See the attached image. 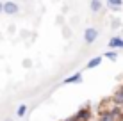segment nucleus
<instances>
[{"instance_id":"nucleus-13","label":"nucleus","mask_w":123,"mask_h":121,"mask_svg":"<svg viewBox=\"0 0 123 121\" xmlns=\"http://www.w3.org/2000/svg\"><path fill=\"white\" fill-rule=\"evenodd\" d=\"M4 121H12V119H9V118H7V119H4Z\"/></svg>"},{"instance_id":"nucleus-9","label":"nucleus","mask_w":123,"mask_h":121,"mask_svg":"<svg viewBox=\"0 0 123 121\" xmlns=\"http://www.w3.org/2000/svg\"><path fill=\"white\" fill-rule=\"evenodd\" d=\"M104 57H105V59H109V61H118V52H114V50H109V52L104 53Z\"/></svg>"},{"instance_id":"nucleus-3","label":"nucleus","mask_w":123,"mask_h":121,"mask_svg":"<svg viewBox=\"0 0 123 121\" xmlns=\"http://www.w3.org/2000/svg\"><path fill=\"white\" fill-rule=\"evenodd\" d=\"M75 118H77L79 121H91V109H89V107L80 109L77 114H75Z\"/></svg>"},{"instance_id":"nucleus-8","label":"nucleus","mask_w":123,"mask_h":121,"mask_svg":"<svg viewBox=\"0 0 123 121\" xmlns=\"http://www.w3.org/2000/svg\"><path fill=\"white\" fill-rule=\"evenodd\" d=\"M89 7H91L93 12H100V11H102V2H100V0H91Z\"/></svg>"},{"instance_id":"nucleus-6","label":"nucleus","mask_w":123,"mask_h":121,"mask_svg":"<svg viewBox=\"0 0 123 121\" xmlns=\"http://www.w3.org/2000/svg\"><path fill=\"white\" fill-rule=\"evenodd\" d=\"M112 102H114V103H118V105H123V86H121L114 94H112Z\"/></svg>"},{"instance_id":"nucleus-4","label":"nucleus","mask_w":123,"mask_h":121,"mask_svg":"<svg viewBox=\"0 0 123 121\" xmlns=\"http://www.w3.org/2000/svg\"><path fill=\"white\" fill-rule=\"evenodd\" d=\"M80 82H82V73L79 71V73H73L71 77L64 78V82H62V84L68 86V84H80Z\"/></svg>"},{"instance_id":"nucleus-1","label":"nucleus","mask_w":123,"mask_h":121,"mask_svg":"<svg viewBox=\"0 0 123 121\" xmlns=\"http://www.w3.org/2000/svg\"><path fill=\"white\" fill-rule=\"evenodd\" d=\"M96 37H98V30H96L95 27H87L86 30H84V41H86L87 45L95 43Z\"/></svg>"},{"instance_id":"nucleus-10","label":"nucleus","mask_w":123,"mask_h":121,"mask_svg":"<svg viewBox=\"0 0 123 121\" xmlns=\"http://www.w3.org/2000/svg\"><path fill=\"white\" fill-rule=\"evenodd\" d=\"M27 105H25V103H22V105L18 107V110H16V116H18V118H23L25 114H27Z\"/></svg>"},{"instance_id":"nucleus-7","label":"nucleus","mask_w":123,"mask_h":121,"mask_svg":"<svg viewBox=\"0 0 123 121\" xmlns=\"http://www.w3.org/2000/svg\"><path fill=\"white\" fill-rule=\"evenodd\" d=\"M102 59H104V57H93V59H91V61L86 64V68H87V69L98 68V66H100V62H102Z\"/></svg>"},{"instance_id":"nucleus-11","label":"nucleus","mask_w":123,"mask_h":121,"mask_svg":"<svg viewBox=\"0 0 123 121\" xmlns=\"http://www.w3.org/2000/svg\"><path fill=\"white\" fill-rule=\"evenodd\" d=\"M107 4L111 7H118V6H121V4H123V0H107Z\"/></svg>"},{"instance_id":"nucleus-2","label":"nucleus","mask_w":123,"mask_h":121,"mask_svg":"<svg viewBox=\"0 0 123 121\" xmlns=\"http://www.w3.org/2000/svg\"><path fill=\"white\" fill-rule=\"evenodd\" d=\"M18 11H20V6L16 2H12V0L4 2V12H6V14H16Z\"/></svg>"},{"instance_id":"nucleus-12","label":"nucleus","mask_w":123,"mask_h":121,"mask_svg":"<svg viewBox=\"0 0 123 121\" xmlns=\"http://www.w3.org/2000/svg\"><path fill=\"white\" fill-rule=\"evenodd\" d=\"M0 12H4V4L0 2Z\"/></svg>"},{"instance_id":"nucleus-5","label":"nucleus","mask_w":123,"mask_h":121,"mask_svg":"<svg viewBox=\"0 0 123 121\" xmlns=\"http://www.w3.org/2000/svg\"><path fill=\"white\" fill-rule=\"evenodd\" d=\"M109 46H111V48H120V50H123V37H120V36L111 37V39H109Z\"/></svg>"}]
</instances>
